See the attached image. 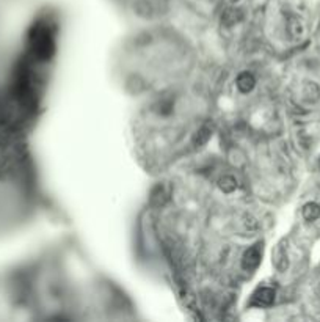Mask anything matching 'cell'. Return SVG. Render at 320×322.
Here are the masks:
<instances>
[{"instance_id":"1","label":"cell","mask_w":320,"mask_h":322,"mask_svg":"<svg viewBox=\"0 0 320 322\" xmlns=\"http://www.w3.org/2000/svg\"><path fill=\"white\" fill-rule=\"evenodd\" d=\"M55 24L49 19L38 21L29 33V53L37 63H46L55 53Z\"/></svg>"},{"instance_id":"2","label":"cell","mask_w":320,"mask_h":322,"mask_svg":"<svg viewBox=\"0 0 320 322\" xmlns=\"http://www.w3.org/2000/svg\"><path fill=\"white\" fill-rule=\"evenodd\" d=\"M261 258H262V248L261 245H253L245 252L243 258H242V267L243 271L251 272L256 271L257 266L261 264Z\"/></svg>"},{"instance_id":"3","label":"cell","mask_w":320,"mask_h":322,"mask_svg":"<svg viewBox=\"0 0 320 322\" xmlns=\"http://www.w3.org/2000/svg\"><path fill=\"white\" fill-rule=\"evenodd\" d=\"M275 296H277V292H275L273 288L262 286V288H259L254 292L253 300L256 302V305H259V307H270L275 302Z\"/></svg>"},{"instance_id":"4","label":"cell","mask_w":320,"mask_h":322,"mask_svg":"<svg viewBox=\"0 0 320 322\" xmlns=\"http://www.w3.org/2000/svg\"><path fill=\"white\" fill-rule=\"evenodd\" d=\"M256 87V79L250 73H242L237 77V88L242 93H250Z\"/></svg>"},{"instance_id":"5","label":"cell","mask_w":320,"mask_h":322,"mask_svg":"<svg viewBox=\"0 0 320 322\" xmlns=\"http://www.w3.org/2000/svg\"><path fill=\"white\" fill-rule=\"evenodd\" d=\"M320 217V206L317 203H308L303 208V219L306 222H314Z\"/></svg>"},{"instance_id":"6","label":"cell","mask_w":320,"mask_h":322,"mask_svg":"<svg viewBox=\"0 0 320 322\" xmlns=\"http://www.w3.org/2000/svg\"><path fill=\"white\" fill-rule=\"evenodd\" d=\"M220 187H221V189H223L225 192H228V193H229V192H234V190H236V187H237V181H236L231 175L223 176V180H221Z\"/></svg>"}]
</instances>
